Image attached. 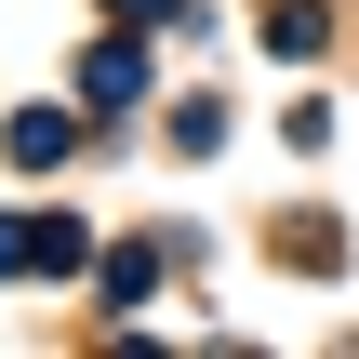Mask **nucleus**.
I'll return each instance as SVG.
<instances>
[{"mask_svg":"<svg viewBox=\"0 0 359 359\" xmlns=\"http://www.w3.org/2000/svg\"><path fill=\"white\" fill-rule=\"evenodd\" d=\"M120 13H173V0H120Z\"/></svg>","mask_w":359,"mask_h":359,"instance_id":"nucleus-2","label":"nucleus"},{"mask_svg":"<svg viewBox=\"0 0 359 359\" xmlns=\"http://www.w3.org/2000/svg\"><path fill=\"white\" fill-rule=\"evenodd\" d=\"M80 93H93V107H133V93H147V53H133V40H107V53L80 67Z\"/></svg>","mask_w":359,"mask_h":359,"instance_id":"nucleus-1","label":"nucleus"}]
</instances>
